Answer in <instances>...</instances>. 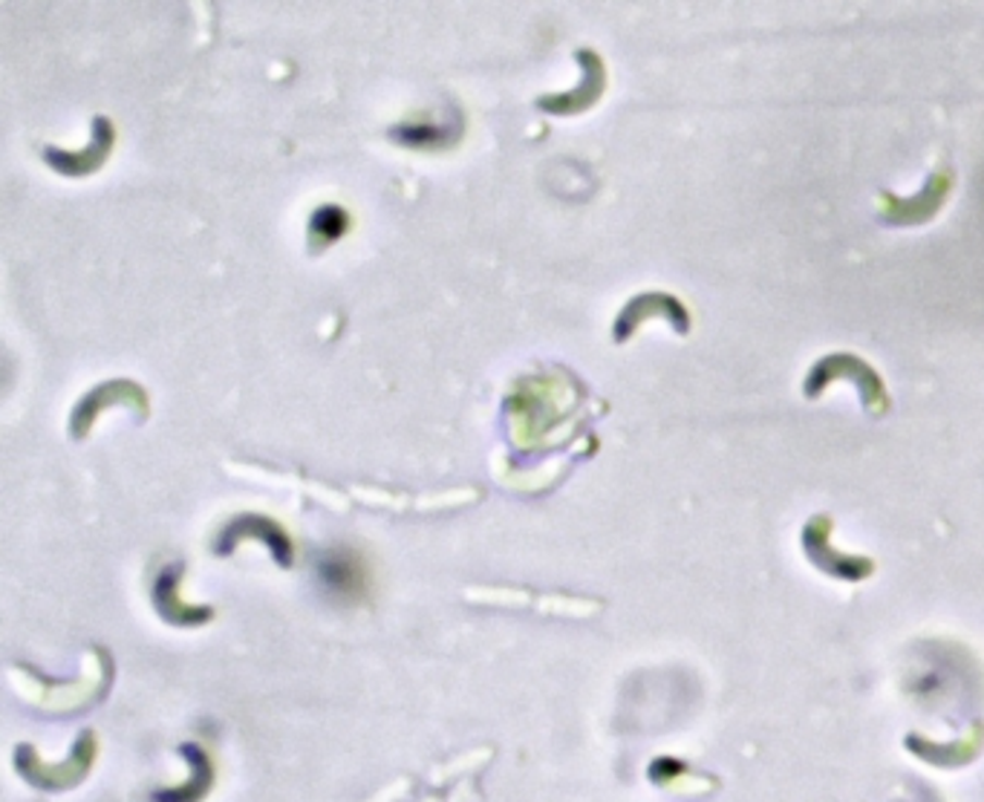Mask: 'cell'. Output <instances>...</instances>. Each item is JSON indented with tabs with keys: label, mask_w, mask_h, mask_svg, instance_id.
Masks as SVG:
<instances>
[{
	"label": "cell",
	"mask_w": 984,
	"mask_h": 802,
	"mask_svg": "<svg viewBox=\"0 0 984 802\" xmlns=\"http://www.w3.org/2000/svg\"><path fill=\"white\" fill-rule=\"evenodd\" d=\"M347 229V214L341 208H323L312 220V232L323 234V240H335Z\"/></svg>",
	"instance_id": "obj_3"
},
{
	"label": "cell",
	"mask_w": 984,
	"mask_h": 802,
	"mask_svg": "<svg viewBox=\"0 0 984 802\" xmlns=\"http://www.w3.org/2000/svg\"><path fill=\"white\" fill-rule=\"evenodd\" d=\"M396 136L407 145H419V148H436V145H451L459 136V122L454 124H410V127H398Z\"/></svg>",
	"instance_id": "obj_2"
},
{
	"label": "cell",
	"mask_w": 984,
	"mask_h": 802,
	"mask_svg": "<svg viewBox=\"0 0 984 802\" xmlns=\"http://www.w3.org/2000/svg\"><path fill=\"white\" fill-rule=\"evenodd\" d=\"M99 133H96V141H93L90 148L84 150V153H73L70 159H64L61 153L50 150V162L59 168L61 174H70V176H82V174H90L93 168L101 165V159L108 157L110 145H113V131H110V124L104 119L96 122Z\"/></svg>",
	"instance_id": "obj_1"
}]
</instances>
